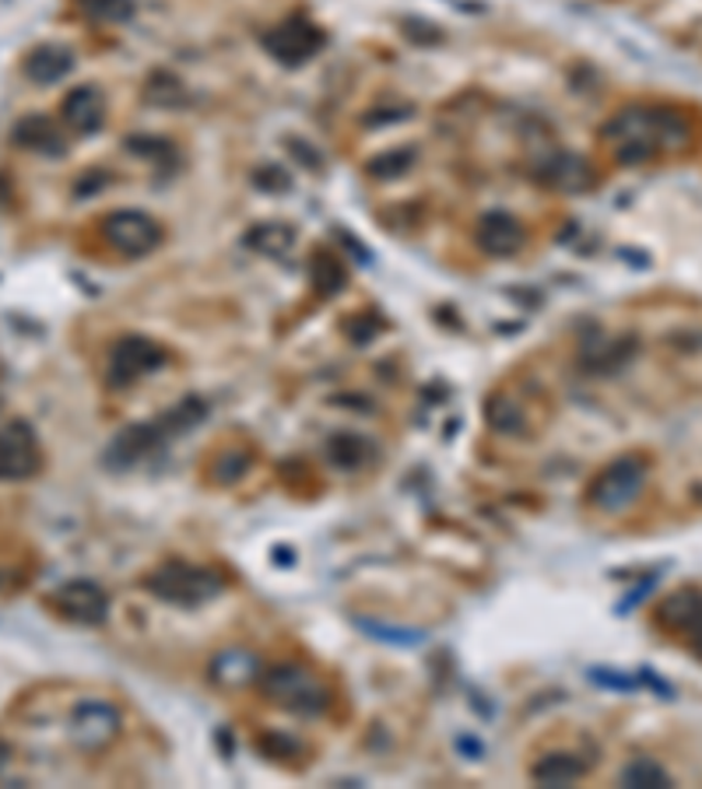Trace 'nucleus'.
Wrapping results in <instances>:
<instances>
[{"label":"nucleus","instance_id":"obj_7","mask_svg":"<svg viewBox=\"0 0 702 789\" xmlns=\"http://www.w3.org/2000/svg\"><path fill=\"white\" fill-rule=\"evenodd\" d=\"M324 36H320V28L303 22V19H292L285 25H278L271 28L264 36V46L271 49V57L281 60V63H303L309 60L316 49H320Z\"/></svg>","mask_w":702,"mask_h":789},{"label":"nucleus","instance_id":"obj_14","mask_svg":"<svg viewBox=\"0 0 702 789\" xmlns=\"http://www.w3.org/2000/svg\"><path fill=\"white\" fill-rule=\"evenodd\" d=\"M545 182H548V187L562 190V193H580V190L594 187V169L583 158H576V155H562V158H555L548 165Z\"/></svg>","mask_w":702,"mask_h":789},{"label":"nucleus","instance_id":"obj_15","mask_svg":"<svg viewBox=\"0 0 702 789\" xmlns=\"http://www.w3.org/2000/svg\"><path fill=\"white\" fill-rule=\"evenodd\" d=\"M625 786H671V776L654 758H636L622 772Z\"/></svg>","mask_w":702,"mask_h":789},{"label":"nucleus","instance_id":"obj_18","mask_svg":"<svg viewBox=\"0 0 702 789\" xmlns=\"http://www.w3.org/2000/svg\"><path fill=\"white\" fill-rule=\"evenodd\" d=\"M411 165V155L408 151H394V155H383V158H376L373 162V173L376 176H383V179H390V176H400Z\"/></svg>","mask_w":702,"mask_h":789},{"label":"nucleus","instance_id":"obj_12","mask_svg":"<svg viewBox=\"0 0 702 789\" xmlns=\"http://www.w3.org/2000/svg\"><path fill=\"white\" fill-rule=\"evenodd\" d=\"M524 243V228L510 214H489L478 225V246L492 257H510Z\"/></svg>","mask_w":702,"mask_h":789},{"label":"nucleus","instance_id":"obj_16","mask_svg":"<svg viewBox=\"0 0 702 789\" xmlns=\"http://www.w3.org/2000/svg\"><path fill=\"white\" fill-rule=\"evenodd\" d=\"M81 11L95 22H127L133 14L130 0H81Z\"/></svg>","mask_w":702,"mask_h":789},{"label":"nucleus","instance_id":"obj_19","mask_svg":"<svg viewBox=\"0 0 702 789\" xmlns=\"http://www.w3.org/2000/svg\"><path fill=\"white\" fill-rule=\"evenodd\" d=\"M685 643H689V646H692V652H695V657L702 660V621H699V625H695L689 635H685Z\"/></svg>","mask_w":702,"mask_h":789},{"label":"nucleus","instance_id":"obj_5","mask_svg":"<svg viewBox=\"0 0 702 789\" xmlns=\"http://www.w3.org/2000/svg\"><path fill=\"white\" fill-rule=\"evenodd\" d=\"M39 463V439L28 422H8L0 428V481H25Z\"/></svg>","mask_w":702,"mask_h":789},{"label":"nucleus","instance_id":"obj_9","mask_svg":"<svg viewBox=\"0 0 702 789\" xmlns=\"http://www.w3.org/2000/svg\"><path fill=\"white\" fill-rule=\"evenodd\" d=\"M657 621L664 632L681 635L685 639V635L702 621V590H695V586H681V590H675L671 597H664L657 608Z\"/></svg>","mask_w":702,"mask_h":789},{"label":"nucleus","instance_id":"obj_6","mask_svg":"<svg viewBox=\"0 0 702 789\" xmlns=\"http://www.w3.org/2000/svg\"><path fill=\"white\" fill-rule=\"evenodd\" d=\"M46 603H49V608H54L60 617L81 621V625H95V621H103V617H106V608H109L106 593L98 590L95 582H89V579L63 582L60 590L49 597Z\"/></svg>","mask_w":702,"mask_h":789},{"label":"nucleus","instance_id":"obj_8","mask_svg":"<svg viewBox=\"0 0 702 789\" xmlns=\"http://www.w3.org/2000/svg\"><path fill=\"white\" fill-rule=\"evenodd\" d=\"M159 362H162V348L155 341L124 338L120 344L113 348L109 368H113V376L120 382H130V379H138L144 373H152V368H159Z\"/></svg>","mask_w":702,"mask_h":789},{"label":"nucleus","instance_id":"obj_10","mask_svg":"<svg viewBox=\"0 0 702 789\" xmlns=\"http://www.w3.org/2000/svg\"><path fill=\"white\" fill-rule=\"evenodd\" d=\"M60 116L63 123L71 127L74 133H92L103 127V116H106V103H103V92L95 85H78L71 89V95L60 103Z\"/></svg>","mask_w":702,"mask_h":789},{"label":"nucleus","instance_id":"obj_1","mask_svg":"<svg viewBox=\"0 0 702 789\" xmlns=\"http://www.w3.org/2000/svg\"><path fill=\"white\" fill-rule=\"evenodd\" d=\"M605 138L622 165H643L667 148H685L692 138L689 120L675 109H625L605 127Z\"/></svg>","mask_w":702,"mask_h":789},{"label":"nucleus","instance_id":"obj_13","mask_svg":"<svg viewBox=\"0 0 702 789\" xmlns=\"http://www.w3.org/2000/svg\"><path fill=\"white\" fill-rule=\"evenodd\" d=\"M11 141L25 151H39V155H60L63 151L60 130L54 120H46V116H22L11 130Z\"/></svg>","mask_w":702,"mask_h":789},{"label":"nucleus","instance_id":"obj_3","mask_svg":"<svg viewBox=\"0 0 702 789\" xmlns=\"http://www.w3.org/2000/svg\"><path fill=\"white\" fill-rule=\"evenodd\" d=\"M67 737H71V744L78 751H89V754L106 751L116 737H120V713H116V705L98 698L78 702L71 716H67Z\"/></svg>","mask_w":702,"mask_h":789},{"label":"nucleus","instance_id":"obj_2","mask_svg":"<svg viewBox=\"0 0 702 789\" xmlns=\"http://www.w3.org/2000/svg\"><path fill=\"white\" fill-rule=\"evenodd\" d=\"M646 484V460L643 457H618L611 460L590 484V506L605 513H622L640 498Z\"/></svg>","mask_w":702,"mask_h":789},{"label":"nucleus","instance_id":"obj_17","mask_svg":"<svg viewBox=\"0 0 702 789\" xmlns=\"http://www.w3.org/2000/svg\"><path fill=\"white\" fill-rule=\"evenodd\" d=\"M249 246H257L260 254H285L292 246V232L285 225H260L249 235Z\"/></svg>","mask_w":702,"mask_h":789},{"label":"nucleus","instance_id":"obj_4","mask_svg":"<svg viewBox=\"0 0 702 789\" xmlns=\"http://www.w3.org/2000/svg\"><path fill=\"white\" fill-rule=\"evenodd\" d=\"M98 232H103L106 246L124 257H148L162 243L159 222L144 211H113L103 217Z\"/></svg>","mask_w":702,"mask_h":789},{"label":"nucleus","instance_id":"obj_11","mask_svg":"<svg viewBox=\"0 0 702 789\" xmlns=\"http://www.w3.org/2000/svg\"><path fill=\"white\" fill-rule=\"evenodd\" d=\"M25 78L28 81H36V85H54V81L67 78L74 71V54L67 46H39V49H32V54L25 57Z\"/></svg>","mask_w":702,"mask_h":789},{"label":"nucleus","instance_id":"obj_20","mask_svg":"<svg viewBox=\"0 0 702 789\" xmlns=\"http://www.w3.org/2000/svg\"><path fill=\"white\" fill-rule=\"evenodd\" d=\"M8 754H11V751H8V744H4V741H0V768H4V765H8Z\"/></svg>","mask_w":702,"mask_h":789}]
</instances>
